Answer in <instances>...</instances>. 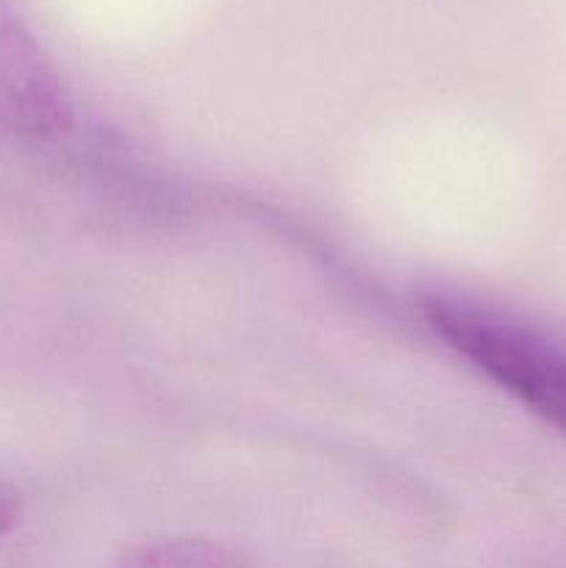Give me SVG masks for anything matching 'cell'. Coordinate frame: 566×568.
<instances>
[{
  "mask_svg": "<svg viewBox=\"0 0 566 568\" xmlns=\"http://www.w3.org/2000/svg\"><path fill=\"white\" fill-rule=\"evenodd\" d=\"M114 568H250L244 552L205 538H161L128 547Z\"/></svg>",
  "mask_w": 566,
  "mask_h": 568,
  "instance_id": "3",
  "label": "cell"
},
{
  "mask_svg": "<svg viewBox=\"0 0 566 568\" xmlns=\"http://www.w3.org/2000/svg\"><path fill=\"white\" fill-rule=\"evenodd\" d=\"M420 311L444 344L503 392L566 433V349L511 316L449 294H422Z\"/></svg>",
  "mask_w": 566,
  "mask_h": 568,
  "instance_id": "1",
  "label": "cell"
},
{
  "mask_svg": "<svg viewBox=\"0 0 566 568\" xmlns=\"http://www.w3.org/2000/svg\"><path fill=\"white\" fill-rule=\"evenodd\" d=\"M72 120L59 72L22 17L20 0H0V128L53 136Z\"/></svg>",
  "mask_w": 566,
  "mask_h": 568,
  "instance_id": "2",
  "label": "cell"
},
{
  "mask_svg": "<svg viewBox=\"0 0 566 568\" xmlns=\"http://www.w3.org/2000/svg\"><path fill=\"white\" fill-rule=\"evenodd\" d=\"M20 514L22 503L20 497H17V491L0 483V538L9 536V532L14 530V525L20 521Z\"/></svg>",
  "mask_w": 566,
  "mask_h": 568,
  "instance_id": "4",
  "label": "cell"
}]
</instances>
